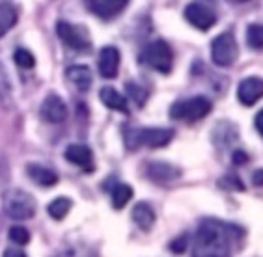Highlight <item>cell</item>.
<instances>
[{"mask_svg": "<svg viewBox=\"0 0 263 257\" xmlns=\"http://www.w3.org/2000/svg\"><path fill=\"white\" fill-rule=\"evenodd\" d=\"M245 241V229L233 224L205 218L196 231L193 252L196 255H230L237 252Z\"/></svg>", "mask_w": 263, "mask_h": 257, "instance_id": "obj_1", "label": "cell"}, {"mask_svg": "<svg viewBox=\"0 0 263 257\" xmlns=\"http://www.w3.org/2000/svg\"><path fill=\"white\" fill-rule=\"evenodd\" d=\"M4 212L13 220H28L35 214V202L28 192L11 188L2 196Z\"/></svg>", "mask_w": 263, "mask_h": 257, "instance_id": "obj_2", "label": "cell"}, {"mask_svg": "<svg viewBox=\"0 0 263 257\" xmlns=\"http://www.w3.org/2000/svg\"><path fill=\"white\" fill-rule=\"evenodd\" d=\"M174 138L172 129H162V127H149V129H131L127 136L129 147H162L170 144Z\"/></svg>", "mask_w": 263, "mask_h": 257, "instance_id": "obj_3", "label": "cell"}, {"mask_svg": "<svg viewBox=\"0 0 263 257\" xmlns=\"http://www.w3.org/2000/svg\"><path fill=\"white\" fill-rule=\"evenodd\" d=\"M142 60L159 73H170L174 66V52L166 41L155 39L144 49Z\"/></svg>", "mask_w": 263, "mask_h": 257, "instance_id": "obj_4", "label": "cell"}, {"mask_svg": "<svg viewBox=\"0 0 263 257\" xmlns=\"http://www.w3.org/2000/svg\"><path fill=\"white\" fill-rule=\"evenodd\" d=\"M213 105L205 97H193V99H185L170 108V117L172 120H183V121H198L205 117L211 112Z\"/></svg>", "mask_w": 263, "mask_h": 257, "instance_id": "obj_5", "label": "cell"}, {"mask_svg": "<svg viewBox=\"0 0 263 257\" xmlns=\"http://www.w3.org/2000/svg\"><path fill=\"white\" fill-rule=\"evenodd\" d=\"M239 49L235 35L232 32H224L217 35L211 43V58L218 67H230L233 62L237 60Z\"/></svg>", "mask_w": 263, "mask_h": 257, "instance_id": "obj_6", "label": "cell"}, {"mask_svg": "<svg viewBox=\"0 0 263 257\" xmlns=\"http://www.w3.org/2000/svg\"><path fill=\"white\" fill-rule=\"evenodd\" d=\"M56 34L73 51H79V52L90 51V39H88L86 32L82 30V28H79V26L62 21V23L56 25Z\"/></svg>", "mask_w": 263, "mask_h": 257, "instance_id": "obj_7", "label": "cell"}, {"mask_svg": "<svg viewBox=\"0 0 263 257\" xmlns=\"http://www.w3.org/2000/svg\"><path fill=\"white\" fill-rule=\"evenodd\" d=\"M185 19L187 23L198 28V30H209L215 23H217V15L215 11L205 4H200V2H191V4L185 8Z\"/></svg>", "mask_w": 263, "mask_h": 257, "instance_id": "obj_8", "label": "cell"}, {"mask_svg": "<svg viewBox=\"0 0 263 257\" xmlns=\"http://www.w3.org/2000/svg\"><path fill=\"white\" fill-rule=\"evenodd\" d=\"M120 64H122V54L116 47H103L97 58V69L99 75L103 78H116V75L120 73Z\"/></svg>", "mask_w": 263, "mask_h": 257, "instance_id": "obj_9", "label": "cell"}, {"mask_svg": "<svg viewBox=\"0 0 263 257\" xmlns=\"http://www.w3.org/2000/svg\"><path fill=\"white\" fill-rule=\"evenodd\" d=\"M263 97V78L259 76H247L245 81L239 82L237 99L245 106H252Z\"/></svg>", "mask_w": 263, "mask_h": 257, "instance_id": "obj_10", "label": "cell"}, {"mask_svg": "<svg viewBox=\"0 0 263 257\" xmlns=\"http://www.w3.org/2000/svg\"><path fill=\"white\" fill-rule=\"evenodd\" d=\"M41 117L47 123H62L67 117V106L64 99L58 97L56 93L47 95L41 103Z\"/></svg>", "mask_w": 263, "mask_h": 257, "instance_id": "obj_11", "label": "cell"}, {"mask_svg": "<svg viewBox=\"0 0 263 257\" xmlns=\"http://www.w3.org/2000/svg\"><path fill=\"white\" fill-rule=\"evenodd\" d=\"M146 175L157 185H170L181 175V171L168 162H149L146 166Z\"/></svg>", "mask_w": 263, "mask_h": 257, "instance_id": "obj_12", "label": "cell"}, {"mask_svg": "<svg viewBox=\"0 0 263 257\" xmlns=\"http://www.w3.org/2000/svg\"><path fill=\"white\" fill-rule=\"evenodd\" d=\"M127 4H129V0H86L88 10L105 21L122 13Z\"/></svg>", "mask_w": 263, "mask_h": 257, "instance_id": "obj_13", "label": "cell"}, {"mask_svg": "<svg viewBox=\"0 0 263 257\" xmlns=\"http://www.w3.org/2000/svg\"><path fill=\"white\" fill-rule=\"evenodd\" d=\"M66 159L77 166H81L84 171L93 170V155L91 149L84 144H71L66 149Z\"/></svg>", "mask_w": 263, "mask_h": 257, "instance_id": "obj_14", "label": "cell"}, {"mask_svg": "<svg viewBox=\"0 0 263 257\" xmlns=\"http://www.w3.org/2000/svg\"><path fill=\"white\" fill-rule=\"evenodd\" d=\"M99 99L101 103L106 106V108H110L114 112H122V114H127L129 112V105H127V99L116 91V88H110V86H106L99 91Z\"/></svg>", "mask_w": 263, "mask_h": 257, "instance_id": "obj_15", "label": "cell"}, {"mask_svg": "<svg viewBox=\"0 0 263 257\" xmlns=\"http://www.w3.org/2000/svg\"><path fill=\"white\" fill-rule=\"evenodd\" d=\"M26 173L40 187H54L56 183H58V175H56L54 171L41 166V164H28L26 166Z\"/></svg>", "mask_w": 263, "mask_h": 257, "instance_id": "obj_16", "label": "cell"}, {"mask_svg": "<svg viewBox=\"0 0 263 257\" xmlns=\"http://www.w3.org/2000/svg\"><path fill=\"white\" fill-rule=\"evenodd\" d=\"M133 220H135V224H137L140 229L147 231V229L155 224V212H153L152 205L144 202L137 203V205L133 207Z\"/></svg>", "mask_w": 263, "mask_h": 257, "instance_id": "obj_17", "label": "cell"}, {"mask_svg": "<svg viewBox=\"0 0 263 257\" xmlns=\"http://www.w3.org/2000/svg\"><path fill=\"white\" fill-rule=\"evenodd\" d=\"M66 76L69 78V82H73V84H75L81 91H86L91 86V71L88 69L86 66L67 67Z\"/></svg>", "mask_w": 263, "mask_h": 257, "instance_id": "obj_18", "label": "cell"}, {"mask_svg": "<svg viewBox=\"0 0 263 257\" xmlns=\"http://www.w3.org/2000/svg\"><path fill=\"white\" fill-rule=\"evenodd\" d=\"M17 23V10L8 2L0 4V37H4Z\"/></svg>", "mask_w": 263, "mask_h": 257, "instance_id": "obj_19", "label": "cell"}, {"mask_svg": "<svg viewBox=\"0 0 263 257\" xmlns=\"http://www.w3.org/2000/svg\"><path fill=\"white\" fill-rule=\"evenodd\" d=\"M110 197H112V205L116 207V209H123L127 203L131 202L133 197V188L123 185V183H118L116 187L112 188L110 192Z\"/></svg>", "mask_w": 263, "mask_h": 257, "instance_id": "obj_20", "label": "cell"}, {"mask_svg": "<svg viewBox=\"0 0 263 257\" xmlns=\"http://www.w3.org/2000/svg\"><path fill=\"white\" fill-rule=\"evenodd\" d=\"M69 211H71V200L69 197H56L54 202H51L49 203V207H47L49 216L54 218V220H62V218H66Z\"/></svg>", "mask_w": 263, "mask_h": 257, "instance_id": "obj_21", "label": "cell"}, {"mask_svg": "<svg viewBox=\"0 0 263 257\" xmlns=\"http://www.w3.org/2000/svg\"><path fill=\"white\" fill-rule=\"evenodd\" d=\"M247 43L254 51L263 49V25H250L247 28Z\"/></svg>", "mask_w": 263, "mask_h": 257, "instance_id": "obj_22", "label": "cell"}, {"mask_svg": "<svg viewBox=\"0 0 263 257\" xmlns=\"http://www.w3.org/2000/svg\"><path fill=\"white\" fill-rule=\"evenodd\" d=\"M10 99H11V82H10V76H8V71L2 66V62H0V103L8 105Z\"/></svg>", "mask_w": 263, "mask_h": 257, "instance_id": "obj_23", "label": "cell"}, {"mask_svg": "<svg viewBox=\"0 0 263 257\" xmlns=\"http://www.w3.org/2000/svg\"><path fill=\"white\" fill-rule=\"evenodd\" d=\"M13 60L19 67L23 69H32L35 66V58L30 51H26V49H17L15 54H13Z\"/></svg>", "mask_w": 263, "mask_h": 257, "instance_id": "obj_24", "label": "cell"}, {"mask_svg": "<svg viewBox=\"0 0 263 257\" xmlns=\"http://www.w3.org/2000/svg\"><path fill=\"white\" fill-rule=\"evenodd\" d=\"M10 241L19 244V246H25V244H28V241H30V233H28L26 227L13 226L10 229Z\"/></svg>", "mask_w": 263, "mask_h": 257, "instance_id": "obj_25", "label": "cell"}, {"mask_svg": "<svg viewBox=\"0 0 263 257\" xmlns=\"http://www.w3.org/2000/svg\"><path fill=\"white\" fill-rule=\"evenodd\" d=\"M125 88H127V91H129V95L133 97V99H135V101L138 103V105H142V103L146 101V91L142 90V88H138L137 84H135V82H127L125 84Z\"/></svg>", "mask_w": 263, "mask_h": 257, "instance_id": "obj_26", "label": "cell"}, {"mask_svg": "<svg viewBox=\"0 0 263 257\" xmlns=\"http://www.w3.org/2000/svg\"><path fill=\"white\" fill-rule=\"evenodd\" d=\"M218 185L222 188H237V190H243V185H241V179L239 177H233V175H226L222 179H218Z\"/></svg>", "mask_w": 263, "mask_h": 257, "instance_id": "obj_27", "label": "cell"}, {"mask_svg": "<svg viewBox=\"0 0 263 257\" xmlns=\"http://www.w3.org/2000/svg\"><path fill=\"white\" fill-rule=\"evenodd\" d=\"M185 248H187V237L174 239L172 244H170V250H172V252H176V253L185 252Z\"/></svg>", "mask_w": 263, "mask_h": 257, "instance_id": "obj_28", "label": "cell"}, {"mask_svg": "<svg viewBox=\"0 0 263 257\" xmlns=\"http://www.w3.org/2000/svg\"><path fill=\"white\" fill-rule=\"evenodd\" d=\"M247 153L245 151H235L233 153V156H232V161L235 162V164H243V162H247Z\"/></svg>", "mask_w": 263, "mask_h": 257, "instance_id": "obj_29", "label": "cell"}, {"mask_svg": "<svg viewBox=\"0 0 263 257\" xmlns=\"http://www.w3.org/2000/svg\"><path fill=\"white\" fill-rule=\"evenodd\" d=\"M254 123H256V129H258V132L263 136V110H259L258 114H256V120H254Z\"/></svg>", "mask_w": 263, "mask_h": 257, "instance_id": "obj_30", "label": "cell"}, {"mask_svg": "<svg viewBox=\"0 0 263 257\" xmlns=\"http://www.w3.org/2000/svg\"><path fill=\"white\" fill-rule=\"evenodd\" d=\"M254 185H258V187H263V170L254 171Z\"/></svg>", "mask_w": 263, "mask_h": 257, "instance_id": "obj_31", "label": "cell"}, {"mask_svg": "<svg viewBox=\"0 0 263 257\" xmlns=\"http://www.w3.org/2000/svg\"><path fill=\"white\" fill-rule=\"evenodd\" d=\"M6 255H23V253H21V252H13V250H8V252H6Z\"/></svg>", "mask_w": 263, "mask_h": 257, "instance_id": "obj_32", "label": "cell"}, {"mask_svg": "<svg viewBox=\"0 0 263 257\" xmlns=\"http://www.w3.org/2000/svg\"><path fill=\"white\" fill-rule=\"evenodd\" d=\"M230 2H233V4H239V2H247V0H230Z\"/></svg>", "mask_w": 263, "mask_h": 257, "instance_id": "obj_33", "label": "cell"}]
</instances>
